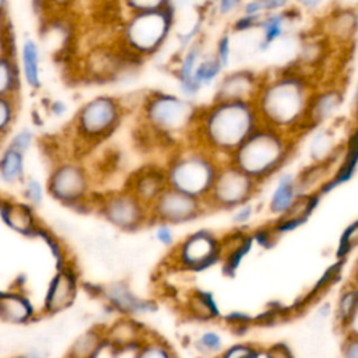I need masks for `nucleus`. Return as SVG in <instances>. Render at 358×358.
Wrapping results in <instances>:
<instances>
[{
    "instance_id": "25",
    "label": "nucleus",
    "mask_w": 358,
    "mask_h": 358,
    "mask_svg": "<svg viewBox=\"0 0 358 358\" xmlns=\"http://www.w3.org/2000/svg\"><path fill=\"white\" fill-rule=\"evenodd\" d=\"M144 329L133 320H119L113 323L105 333V343L115 350H127L134 345H141Z\"/></svg>"
},
{
    "instance_id": "51",
    "label": "nucleus",
    "mask_w": 358,
    "mask_h": 358,
    "mask_svg": "<svg viewBox=\"0 0 358 358\" xmlns=\"http://www.w3.org/2000/svg\"><path fill=\"white\" fill-rule=\"evenodd\" d=\"M49 113L57 119L66 116V113L69 112V105L62 101V99H53L50 103H49Z\"/></svg>"
},
{
    "instance_id": "45",
    "label": "nucleus",
    "mask_w": 358,
    "mask_h": 358,
    "mask_svg": "<svg viewBox=\"0 0 358 358\" xmlns=\"http://www.w3.org/2000/svg\"><path fill=\"white\" fill-rule=\"evenodd\" d=\"M257 357H259V351L256 348L246 344H239L228 348L221 358H257Z\"/></svg>"
},
{
    "instance_id": "8",
    "label": "nucleus",
    "mask_w": 358,
    "mask_h": 358,
    "mask_svg": "<svg viewBox=\"0 0 358 358\" xmlns=\"http://www.w3.org/2000/svg\"><path fill=\"white\" fill-rule=\"evenodd\" d=\"M48 193L59 203L81 208L95 207L92 194V175L88 168L77 159H64L53 165L46 182Z\"/></svg>"
},
{
    "instance_id": "31",
    "label": "nucleus",
    "mask_w": 358,
    "mask_h": 358,
    "mask_svg": "<svg viewBox=\"0 0 358 358\" xmlns=\"http://www.w3.org/2000/svg\"><path fill=\"white\" fill-rule=\"evenodd\" d=\"M222 71L224 69L213 55H204L194 69L193 81L200 90H203L204 87H210L217 83L224 74Z\"/></svg>"
},
{
    "instance_id": "12",
    "label": "nucleus",
    "mask_w": 358,
    "mask_h": 358,
    "mask_svg": "<svg viewBox=\"0 0 358 358\" xmlns=\"http://www.w3.org/2000/svg\"><path fill=\"white\" fill-rule=\"evenodd\" d=\"M221 242L208 229L190 234L178 248L179 262L190 270H203L221 256Z\"/></svg>"
},
{
    "instance_id": "13",
    "label": "nucleus",
    "mask_w": 358,
    "mask_h": 358,
    "mask_svg": "<svg viewBox=\"0 0 358 358\" xmlns=\"http://www.w3.org/2000/svg\"><path fill=\"white\" fill-rule=\"evenodd\" d=\"M344 102V91L334 84L316 85L309 101L305 127L306 131L322 127L326 122L331 120L340 110Z\"/></svg>"
},
{
    "instance_id": "24",
    "label": "nucleus",
    "mask_w": 358,
    "mask_h": 358,
    "mask_svg": "<svg viewBox=\"0 0 358 358\" xmlns=\"http://www.w3.org/2000/svg\"><path fill=\"white\" fill-rule=\"evenodd\" d=\"M0 214L3 221L14 231L24 235L38 234L39 228L34 215V210L29 204L3 200Z\"/></svg>"
},
{
    "instance_id": "4",
    "label": "nucleus",
    "mask_w": 358,
    "mask_h": 358,
    "mask_svg": "<svg viewBox=\"0 0 358 358\" xmlns=\"http://www.w3.org/2000/svg\"><path fill=\"white\" fill-rule=\"evenodd\" d=\"M199 109L200 106L182 95L151 91L140 102V124L152 138L180 145V140L190 141Z\"/></svg>"
},
{
    "instance_id": "49",
    "label": "nucleus",
    "mask_w": 358,
    "mask_h": 358,
    "mask_svg": "<svg viewBox=\"0 0 358 358\" xmlns=\"http://www.w3.org/2000/svg\"><path fill=\"white\" fill-rule=\"evenodd\" d=\"M343 357L344 358H358V338L357 334H348L347 340L343 345Z\"/></svg>"
},
{
    "instance_id": "1",
    "label": "nucleus",
    "mask_w": 358,
    "mask_h": 358,
    "mask_svg": "<svg viewBox=\"0 0 358 358\" xmlns=\"http://www.w3.org/2000/svg\"><path fill=\"white\" fill-rule=\"evenodd\" d=\"M316 85L302 69L263 74L253 98L260 123L299 138L306 131V112Z\"/></svg>"
},
{
    "instance_id": "15",
    "label": "nucleus",
    "mask_w": 358,
    "mask_h": 358,
    "mask_svg": "<svg viewBox=\"0 0 358 358\" xmlns=\"http://www.w3.org/2000/svg\"><path fill=\"white\" fill-rule=\"evenodd\" d=\"M133 193L148 208L158 199V196L168 187L161 165H144L134 171L123 186Z\"/></svg>"
},
{
    "instance_id": "50",
    "label": "nucleus",
    "mask_w": 358,
    "mask_h": 358,
    "mask_svg": "<svg viewBox=\"0 0 358 358\" xmlns=\"http://www.w3.org/2000/svg\"><path fill=\"white\" fill-rule=\"evenodd\" d=\"M292 1L295 7H298L301 11H305V13H316L326 3V0H292Z\"/></svg>"
},
{
    "instance_id": "21",
    "label": "nucleus",
    "mask_w": 358,
    "mask_h": 358,
    "mask_svg": "<svg viewBox=\"0 0 358 358\" xmlns=\"http://www.w3.org/2000/svg\"><path fill=\"white\" fill-rule=\"evenodd\" d=\"M294 8H285L282 11L270 13L262 15L257 31L260 32V39L257 41L256 50L264 53L271 49V46L282 39L288 31V25L292 21Z\"/></svg>"
},
{
    "instance_id": "32",
    "label": "nucleus",
    "mask_w": 358,
    "mask_h": 358,
    "mask_svg": "<svg viewBox=\"0 0 358 358\" xmlns=\"http://www.w3.org/2000/svg\"><path fill=\"white\" fill-rule=\"evenodd\" d=\"M189 313L200 320H207L217 317L220 315L218 308L214 302V298L210 292L206 291H196L190 295L187 302Z\"/></svg>"
},
{
    "instance_id": "35",
    "label": "nucleus",
    "mask_w": 358,
    "mask_h": 358,
    "mask_svg": "<svg viewBox=\"0 0 358 358\" xmlns=\"http://www.w3.org/2000/svg\"><path fill=\"white\" fill-rule=\"evenodd\" d=\"M22 196L32 208L42 204L45 197V189L42 182L35 176H25L22 180Z\"/></svg>"
},
{
    "instance_id": "44",
    "label": "nucleus",
    "mask_w": 358,
    "mask_h": 358,
    "mask_svg": "<svg viewBox=\"0 0 358 358\" xmlns=\"http://www.w3.org/2000/svg\"><path fill=\"white\" fill-rule=\"evenodd\" d=\"M78 0H36V6L43 13H63L74 6Z\"/></svg>"
},
{
    "instance_id": "9",
    "label": "nucleus",
    "mask_w": 358,
    "mask_h": 358,
    "mask_svg": "<svg viewBox=\"0 0 358 358\" xmlns=\"http://www.w3.org/2000/svg\"><path fill=\"white\" fill-rule=\"evenodd\" d=\"M259 187L260 183L231 162L224 161L203 201L207 210H235L250 201L259 192Z\"/></svg>"
},
{
    "instance_id": "38",
    "label": "nucleus",
    "mask_w": 358,
    "mask_h": 358,
    "mask_svg": "<svg viewBox=\"0 0 358 358\" xmlns=\"http://www.w3.org/2000/svg\"><path fill=\"white\" fill-rule=\"evenodd\" d=\"M34 140H35L34 131L29 127H21L20 130H17L11 136L7 147H10V148H13V150L25 155L31 150V147L34 144Z\"/></svg>"
},
{
    "instance_id": "26",
    "label": "nucleus",
    "mask_w": 358,
    "mask_h": 358,
    "mask_svg": "<svg viewBox=\"0 0 358 358\" xmlns=\"http://www.w3.org/2000/svg\"><path fill=\"white\" fill-rule=\"evenodd\" d=\"M25 155L7 147L0 152V180L13 186L25 179Z\"/></svg>"
},
{
    "instance_id": "6",
    "label": "nucleus",
    "mask_w": 358,
    "mask_h": 358,
    "mask_svg": "<svg viewBox=\"0 0 358 358\" xmlns=\"http://www.w3.org/2000/svg\"><path fill=\"white\" fill-rule=\"evenodd\" d=\"M221 162L224 161L194 143L180 144L162 165L166 186L204 200Z\"/></svg>"
},
{
    "instance_id": "23",
    "label": "nucleus",
    "mask_w": 358,
    "mask_h": 358,
    "mask_svg": "<svg viewBox=\"0 0 358 358\" xmlns=\"http://www.w3.org/2000/svg\"><path fill=\"white\" fill-rule=\"evenodd\" d=\"M296 183H295V173L292 172H280L277 175L275 185L271 190L270 199H268V211L270 214L275 215L277 218L284 215L294 201L298 197Z\"/></svg>"
},
{
    "instance_id": "2",
    "label": "nucleus",
    "mask_w": 358,
    "mask_h": 358,
    "mask_svg": "<svg viewBox=\"0 0 358 358\" xmlns=\"http://www.w3.org/2000/svg\"><path fill=\"white\" fill-rule=\"evenodd\" d=\"M260 124L252 101H213L200 106L190 143L227 161Z\"/></svg>"
},
{
    "instance_id": "53",
    "label": "nucleus",
    "mask_w": 358,
    "mask_h": 358,
    "mask_svg": "<svg viewBox=\"0 0 358 358\" xmlns=\"http://www.w3.org/2000/svg\"><path fill=\"white\" fill-rule=\"evenodd\" d=\"M1 203H3V199H1V196H0V207H1Z\"/></svg>"
},
{
    "instance_id": "5",
    "label": "nucleus",
    "mask_w": 358,
    "mask_h": 358,
    "mask_svg": "<svg viewBox=\"0 0 358 358\" xmlns=\"http://www.w3.org/2000/svg\"><path fill=\"white\" fill-rule=\"evenodd\" d=\"M176 21L172 7L126 14L117 28L116 43L143 62L157 55L171 36Z\"/></svg>"
},
{
    "instance_id": "47",
    "label": "nucleus",
    "mask_w": 358,
    "mask_h": 358,
    "mask_svg": "<svg viewBox=\"0 0 358 358\" xmlns=\"http://www.w3.org/2000/svg\"><path fill=\"white\" fill-rule=\"evenodd\" d=\"M215 10L220 17L232 15L243 4V0H214Z\"/></svg>"
},
{
    "instance_id": "34",
    "label": "nucleus",
    "mask_w": 358,
    "mask_h": 358,
    "mask_svg": "<svg viewBox=\"0 0 358 358\" xmlns=\"http://www.w3.org/2000/svg\"><path fill=\"white\" fill-rule=\"evenodd\" d=\"M17 115L15 98L0 96V141L11 130Z\"/></svg>"
},
{
    "instance_id": "3",
    "label": "nucleus",
    "mask_w": 358,
    "mask_h": 358,
    "mask_svg": "<svg viewBox=\"0 0 358 358\" xmlns=\"http://www.w3.org/2000/svg\"><path fill=\"white\" fill-rule=\"evenodd\" d=\"M298 138L260 124L227 159L257 183L278 175L292 158Z\"/></svg>"
},
{
    "instance_id": "19",
    "label": "nucleus",
    "mask_w": 358,
    "mask_h": 358,
    "mask_svg": "<svg viewBox=\"0 0 358 358\" xmlns=\"http://www.w3.org/2000/svg\"><path fill=\"white\" fill-rule=\"evenodd\" d=\"M99 295H102L113 309L126 315L147 313L157 309L151 301L137 298L123 281H115L101 287Z\"/></svg>"
},
{
    "instance_id": "40",
    "label": "nucleus",
    "mask_w": 358,
    "mask_h": 358,
    "mask_svg": "<svg viewBox=\"0 0 358 358\" xmlns=\"http://www.w3.org/2000/svg\"><path fill=\"white\" fill-rule=\"evenodd\" d=\"M136 358H173V354L171 348L162 343H148L138 347Z\"/></svg>"
},
{
    "instance_id": "7",
    "label": "nucleus",
    "mask_w": 358,
    "mask_h": 358,
    "mask_svg": "<svg viewBox=\"0 0 358 358\" xmlns=\"http://www.w3.org/2000/svg\"><path fill=\"white\" fill-rule=\"evenodd\" d=\"M124 113L126 106L120 98L108 94L95 95L77 109L71 120V131L81 145H98L119 129Z\"/></svg>"
},
{
    "instance_id": "16",
    "label": "nucleus",
    "mask_w": 358,
    "mask_h": 358,
    "mask_svg": "<svg viewBox=\"0 0 358 358\" xmlns=\"http://www.w3.org/2000/svg\"><path fill=\"white\" fill-rule=\"evenodd\" d=\"M357 28L358 15L354 6L333 7L323 20L324 39L337 46H347L354 42Z\"/></svg>"
},
{
    "instance_id": "28",
    "label": "nucleus",
    "mask_w": 358,
    "mask_h": 358,
    "mask_svg": "<svg viewBox=\"0 0 358 358\" xmlns=\"http://www.w3.org/2000/svg\"><path fill=\"white\" fill-rule=\"evenodd\" d=\"M21 81L15 56L6 50L0 55V96L15 98L21 88Z\"/></svg>"
},
{
    "instance_id": "29",
    "label": "nucleus",
    "mask_w": 358,
    "mask_h": 358,
    "mask_svg": "<svg viewBox=\"0 0 358 358\" xmlns=\"http://www.w3.org/2000/svg\"><path fill=\"white\" fill-rule=\"evenodd\" d=\"M32 308L28 301L15 294H0V317L11 322L21 323L31 317Z\"/></svg>"
},
{
    "instance_id": "37",
    "label": "nucleus",
    "mask_w": 358,
    "mask_h": 358,
    "mask_svg": "<svg viewBox=\"0 0 358 358\" xmlns=\"http://www.w3.org/2000/svg\"><path fill=\"white\" fill-rule=\"evenodd\" d=\"M169 0H117L119 7L126 14L140 13V11H152L165 8Z\"/></svg>"
},
{
    "instance_id": "54",
    "label": "nucleus",
    "mask_w": 358,
    "mask_h": 358,
    "mask_svg": "<svg viewBox=\"0 0 358 358\" xmlns=\"http://www.w3.org/2000/svg\"><path fill=\"white\" fill-rule=\"evenodd\" d=\"M213 1H214V0H213Z\"/></svg>"
},
{
    "instance_id": "10",
    "label": "nucleus",
    "mask_w": 358,
    "mask_h": 358,
    "mask_svg": "<svg viewBox=\"0 0 358 358\" xmlns=\"http://www.w3.org/2000/svg\"><path fill=\"white\" fill-rule=\"evenodd\" d=\"M95 210L106 222L122 231H137L151 222L150 208L124 187L95 197Z\"/></svg>"
},
{
    "instance_id": "43",
    "label": "nucleus",
    "mask_w": 358,
    "mask_h": 358,
    "mask_svg": "<svg viewBox=\"0 0 358 358\" xmlns=\"http://www.w3.org/2000/svg\"><path fill=\"white\" fill-rule=\"evenodd\" d=\"M250 236H252V241H253V242H256L259 246H262V248H264V249L271 248V246L275 243L277 238H278V236L275 235V232L273 231L271 225H266V227H260V228L255 229V231L250 234Z\"/></svg>"
},
{
    "instance_id": "42",
    "label": "nucleus",
    "mask_w": 358,
    "mask_h": 358,
    "mask_svg": "<svg viewBox=\"0 0 358 358\" xmlns=\"http://www.w3.org/2000/svg\"><path fill=\"white\" fill-rule=\"evenodd\" d=\"M196 345L203 352H215L221 350L222 340L215 331H206L199 337Z\"/></svg>"
},
{
    "instance_id": "36",
    "label": "nucleus",
    "mask_w": 358,
    "mask_h": 358,
    "mask_svg": "<svg viewBox=\"0 0 358 358\" xmlns=\"http://www.w3.org/2000/svg\"><path fill=\"white\" fill-rule=\"evenodd\" d=\"M358 243V221H352L347 228L343 231L338 242L337 249V257L338 260H344L350 252L357 246Z\"/></svg>"
},
{
    "instance_id": "17",
    "label": "nucleus",
    "mask_w": 358,
    "mask_h": 358,
    "mask_svg": "<svg viewBox=\"0 0 358 358\" xmlns=\"http://www.w3.org/2000/svg\"><path fill=\"white\" fill-rule=\"evenodd\" d=\"M358 168V133L354 127L351 133L347 136L345 141L343 143V152L341 157L331 171L330 176L317 187V192L322 197L333 192L334 189L348 183L357 173Z\"/></svg>"
},
{
    "instance_id": "20",
    "label": "nucleus",
    "mask_w": 358,
    "mask_h": 358,
    "mask_svg": "<svg viewBox=\"0 0 358 358\" xmlns=\"http://www.w3.org/2000/svg\"><path fill=\"white\" fill-rule=\"evenodd\" d=\"M76 289L77 281L74 271L71 268H62L50 282L45 299L46 312L56 313L69 308L74 301Z\"/></svg>"
},
{
    "instance_id": "22",
    "label": "nucleus",
    "mask_w": 358,
    "mask_h": 358,
    "mask_svg": "<svg viewBox=\"0 0 358 358\" xmlns=\"http://www.w3.org/2000/svg\"><path fill=\"white\" fill-rule=\"evenodd\" d=\"M18 69L21 80L31 88L39 90L42 87L41 77V48L32 38H25L20 48Z\"/></svg>"
},
{
    "instance_id": "41",
    "label": "nucleus",
    "mask_w": 358,
    "mask_h": 358,
    "mask_svg": "<svg viewBox=\"0 0 358 358\" xmlns=\"http://www.w3.org/2000/svg\"><path fill=\"white\" fill-rule=\"evenodd\" d=\"M260 18L262 17H259V15H246V14L241 13V15L234 18L231 31L234 34H246V32H250L252 29H257V24L260 21Z\"/></svg>"
},
{
    "instance_id": "39",
    "label": "nucleus",
    "mask_w": 358,
    "mask_h": 358,
    "mask_svg": "<svg viewBox=\"0 0 358 358\" xmlns=\"http://www.w3.org/2000/svg\"><path fill=\"white\" fill-rule=\"evenodd\" d=\"M213 56L217 59L224 71L229 67L232 59V38L229 32H225L218 38L215 45V53Z\"/></svg>"
},
{
    "instance_id": "27",
    "label": "nucleus",
    "mask_w": 358,
    "mask_h": 358,
    "mask_svg": "<svg viewBox=\"0 0 358 358\" xmlns=\"http://www.w3.org/2000/svg\"><path fill=\"white\" fill-rule=\"evenodd\" d=\"M343 148V144H337L333 131L327 127H317L309 143V155L312 162H320L333 158Z\"/></svg>"
},
{
    "instance_id": "33",
    "label": "nucleus",
    "mask_w": 358,
    "mask_h": 358,
    "mask_svg": "<svg viewBox=\"0 0 358 358\" xmlns=\"http://www.w3.org/2000/svg\"><path fill=\"white\" fill-rule=\"evenodd\" d=\"M357 309H358V292L357 288H351L343 292L338 301V309H337V317L341 322L343 326H350L352 320L357 317Z\"/></svg>"
},
{
    "instance_id": "48",
    "label": "nucleus",
    "mask_w": 358,
    "mask_h": 358,
    "mask_svg": "<svg viewBox=\"0 0 358 358\" xmlns=\"http://www.w3.org/2000/svg\"><path fill=\"white\" fill-rule=\"evenodd\" d=\"M155 239L162 243L164 246H171L173 245L175 235L172 231V227L168 224H157L155 228Z\"/></svg>"
},
{
    "instance_id": "18",
    "label": "nucleus",
    "mask_w": 358,
    "mask_h": 358,
    "mask_svg": "<svg viewBox=\"0 0 358 358\" xmlns=\"http://www.w3.org/2000/svg\"><path fill=\"white\" fill-rule=\"evenodd\" d=\"M203 56H204L203 39L199 38L183 49V52L178 60L176 69H175L180 95L187 99H192V101L201 91L193 81V73H194L197 63L201 60Z\"/></svg>"
},
{
    "instance_id": "14",
    "label": "nucleus",
    "mask_w": 358,
    "mask_h": 358,
    "mask_svg": "<svg viewBox=\"0 0 358 358\" xmlns=\"http://www.w3.org/2000/svg\"><path fill=\"white\" fill-rule=\"evenodd\" d=\"M263 74L253 70H235L224 73L217 81L213 101H252L260 87Z\"/></svg>"
},
{
    "instance_id": "11",
    "label": "nucleus",
    "mask_w": 358,
    "mask_h": 358,
    "mask_svg": "<svg viewBox=\"0 0 358 358\" xmlns=\"http://www.w3.org/2000/svg\"><path fill=\"white\" fill-rule=\"evenodd\" d=\"M207 211L203 200L166 187L150 206V220L155 224H186L197 220Z\"/></svg>"
},
{
    "instance_id": "46",
    "label": "nucleus",
    "mask_w": 358,
    "mask_h": 358,
    "mask_svg": "<svg viewBox=\"0 0 358 358\" xmlns=\"http://www.w3.org/2000/svg\"><path fill=\"white\" fill-rule=\"evenodd\" d=\"M253 214H255L253 204H252L250 201H248V203H245V204H242V206H239V207H236V208L234 210L232 222H234L235 225H239V227L246 225V224L252 220Z\"/></svg>"
},
{
    "instance_id": "52",
    "label": "nucleus",
    "mask_w": 358,
    "mask_h": 358,
    "mask_svg": "<svg viewBox=\"0 0 358 358\" xmlns=\"http://www.w3.org/2000/svg\"><path fill=\"white\" fill-rule=\"evenodd\" d=\"M7 7H8V0H0V18L6 15Z\"/></svg>"
},
{
    "instance_id": "30",
    "label": "nucleus",
    "mask_w": 358,
    "mask_h": 358,
    "mask_svg": "<svg viewBox=\"0 0 358 358\" xmlns=\"http://www.w3.org/2000/svg\"><path fill=\"white\" fill-rule=\"evenodd\" d=\"M103 333L98 331L96 329L88 330L71 344L69 351V358H96L101 348L105 345Z\"/></svg>"
}]
</instances>
